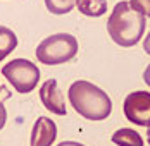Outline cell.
Listing matches in <instances>:
<instances>
[{
  "label": "cell",
  "mask_w": 150,
  "mask_h": 146,
  "mask_svg": "<svg viewBox=\"0 0 150 146\" xmlns=\"http://www.w3.org/2000/svg\"><path fill=\"white\" fill-rule=\"evenodd\" d=\"M69 102L86 120H105L112 112V100L104 89L85 79L74 81L67 91Z\"/></svg>",
  "instance_id": "obj_1"
},
{
  "label": "cell",
  "mask_w": 150,
  "mask_h": 146,
  "mask_svg": "<svg viewBox=\"0 0 150 146\" xmlns=\"http://www.w3.org/2000/svg\"><path fill=\"white\" fill-rule=\"evenodd\" d=\"M147 17L135 12L128 0H121L114 5L107 19V31L110 40L119 46L129 48L135 46L147 28Z\"/></svg>",
  "instance_id": "obj_2"
},
{
  "label": "cell",
  "mask_w": 150,
  "mask_h": 146,
  "mask_svg": "<svg viewBox=\"0 0 150 146\" xmlns=\"http://www.w3.org/2000/svg\"><path fill=\"white\" fill-rule=\"evenodd\" d=\"M36 60L45 65H60L73 60L78 53V40L69 33L50 34L42 40L36 50Z\"/></svg>",
  "instance_id": "obj_3"
},
{
  "label": "cell",
  "mask_w": 150,
  "mask_h": 146,
  "mask_svg": "<svg viewBox=\"0 0 150 146\" xmlns=\"http://www.w3.org/2000/svg\"><path fill=\"white\" fill-rule=\"evenodd\" d=\"M4 77L14 86V89L21 95L31 93L38 86L40 81V69L28 58H14L2 67Z\"/></svg>",
  "instance_id": "obj_4"
},
{
  "label": "cell",
  "mask_w": 150,
  "mask_h": 146,
  "mask_svg": "<svg viewBox=\"0 0 150 146\" xmlns=\"http://www.w3.org/2000/svg\"><path fill=\"white\" fill-rule=\"evenodd\" d=\"M126 119L142 127H150V91H131L122 102Z\"/></svg>",
  "instance_id": "obj_5"
},
{
  "label": "cell",
  "mask_w": 150,
  "mask_h": 146,
  "mask_svg": "<svg viewBox=\"0 0 150 146\" xmlns=\"http://www.w3.org/2000/svg\"><path fill=\"white\" fill-rule=\"evenodd\" d=\"M38 93H40V100L43 103V107L48 112H52L55 115H66L67 114L64 95H62V91H60L55 79H47L40 86Z\"/></svg>",
  "instance_id": "obj_6"
},
{
  "label": "cell",
  "mask_w": 150,
  "mask_h": 146,
  "mask_svg": "<svg viewBox=\"0 0 150 146\" xmlns=\"http://www.w3.org/2000/svg\"><path fill=\"white\" fill-rule=\"evenodd\" d=\"M57 139V124L48 117H38L33 124L30 146H52Z\"/></svg>",
  "instance_id": "obj_7"
},
{
  "label": "cell",
  "mask_w": 150,
  "mask_h": 146,
  "mask_svg": "<svg viewBox=\"0 0 150 146\" xmlns=\"http://www.w3.org/2000/svg\"><path fill=\"white\" fill-rule=\"evenodd\" d=\"M110 141L116 146H143V138L140 132L129 127H121L110 136Z\"/></svg>",
  "instance_id": "obj_8"
},
{
  "label": "cell",
  "mask_w": 150,
  "mask_h": 146,
  "mask_svg": "<svg viewBox=\"0 0 150 146\" xmlns=\"http://www.w3.org/2000/svg\"><path fill=\"white\" fill-rule=\"evenodd\" d=\"M76 9L86 17H100L107 12V0H76Z\"/></svg>",
  "instance_id": "obj_9"
},
{
  "label": "cell",
  "mask_w": 150,
  "mask_h": 146,
  "mask_svg": "<svg viewBox=\"0 0 150 146\" xmlns=\"http://www.w3.org/2000/svg\"><path fill=\"white\" fill-rule=\"evenodd\" d=\"M17 46V36L11 28L0 26V62L9 57Z\"/></svg>",
  "instance_id": "obj_10"
},
{
  "label": "cell",
  "mask_w": 150,
  "mask_h": 146,
  "mask_svg": "<svg viewBox=\"0 0 150 146\" xmlns=\"http://www.w3.org/2000/svg\"><path fill=\"white\" fill-rule=\"evenodd\" d=\"M45 7L50 14L64 15L76 7V0H45Z\"/></svg>",
  "instance_id": "obj_11"
},
{
  "label": "cell",
  "mask_w": 150,
  "mask_h": 146,
  "mask_svg": "<svg viewBox=\"0 0 150 146\" xmlns=\"http://www.w3.org/2000/svg\"><path fill=\"white\" fill-rule=\"evenodd\" d=\"M129 5L143 17H150V0H129Z\"/></svg>",
  "instance_id": "obj_12"
},
{
  "label": "cell",
  "mask_w": 150,
  "mask_h": 146,
  "mask_svg": "<svg viewBox=\"0 0 150 146\" xmlns=\"http://www.w3.org/2000/svg\"><path fill=\"white\" fill-rule=\"evenodd\" d=\"M0 93H2V86H0ZM5 122H7V108H5V105H4V102L0 100V131L4 129Z\"/></svg>",
  "instance_id": "obj_13"
},
{
  "label": "cell",
  "mask_w": 150,
  "mask_h": 146,
  "mask_svg": "<svg viewBox=\"0 0 150 146\" xmlns=\"http://www.w3.org/2000/svg\"><path fill=\"white\" fill-rule=\"evenodd\" d=\"M143 50H145L147 55H150V33L145 36V40H143Z\"/></svg>",
  "instance_id": "obj_14"
},
{
  "label": "cell",
  "mask_w": 150,
  "mask_h": 146,
  "mask_svg": "<svg viewBox=\"0 0 150 146\" xmlns=\"http://www.w3.org/2000/svg\"><path fill=\"white\" fill-rule=\"evenodd\" d=\"M143 81H145V84L150 88V64L147 65V69H145V72H143Z\"/></svg>",
  "instance_id": "obj_15"
},
{
  "label": "cell",
  "mask_w": 150,
  "mask_h": 146,
  "mask_svg": "<svg viewBox=\"0 0 150 146\" xmlns=\"http://www.w3.org/2000/svg\"><path fill=\"white\" fill-rule=\"evenodd\" d=\"M57 146H85L83 143H78V141H62Z\"/></svg>",
  "instance_id": "obj_16"
},
{
  "label": "cell",
  "mask_w": 150,
  "mask_h": 146,
  "mask_svg": "<svg viewBox=\"0 0 150 146\" xmlns=\"http://www.w3.org/2000/svg\"><path fill=\"white\" fill-rule=\"evenodd\" d=\"M147 141H149V145H150V127H147Z\"/></svg>",
  "instance_id": "obj_17"
}]
</instances>
